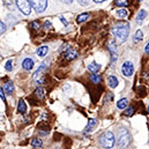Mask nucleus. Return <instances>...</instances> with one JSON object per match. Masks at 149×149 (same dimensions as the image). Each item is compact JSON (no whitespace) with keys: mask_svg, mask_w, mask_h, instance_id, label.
<instances>
[{"mask_svg":"<svg viewBox=\"0 0 149 149\" xmlns=\"http://www.w3.org/2000/svg\"><path fill=\"white\" fill-rule=\"evenodd\" d=\"M112 34L119 40V43H124L130 34V23L128 22H119L112 28Z\"/></svg>","mask_w":149,"mask_h":149,"instance_id":"f257e3e1","label":"nucleus"},{"mask_svg":"<svg viewBox=\"0 0 149 149\" xmlns=\"http://www.w3.org/2000/svg\"><path fill=\"white\" fill-rule=\"evenodd\" d=\"M101 145L103 148H112L114 145V135L112 132H105L101 136Z\"/></svg>","mask_w":149,"mask_h":149,"instance_id":"f03ea898","label":"nucleus"},{"mask_svg":"<svg viewBox=\"0 0 149 149\" xmlns=\"http://www.w3.org/2000/svg\"><path fill=\"white\" fill-rule=\"evenodd\" d=\"M130 141H131V136H130V134L127 133V131H126V130H121V131L119 132L118 146H119L120 148H126V147L128 146Z\"/></svg>","mask_w":149,"mask_h":149,"instance_id":"7ed1b4c3","label":"nucleus"},{"mask_svg":"<svg viewBox=\"0 0 149 149\" xmlns=\"http://www.w3.org/2000/svg\"><path fill=\"white\" fill-rule=\"evenodd\" d=\"M16 6L24 15H29L31 12L30 0H16Z\"/></svg>","mask_w":149,"mask_h":149,"instance_id":"20e7f679","label":"nucleus"},{"mask_svg":"<svg viewBox=\"0 0 149 149\" xmlns=\"http://www.w3.org/2000/svg\"><path fill=\"white\" fill-rule=\"evenodd\" d=\"M30 5L37 13H43L46 9L47 0H30Z\"/></svg>","mask_w":149,"mask_h":149,"instance_id":"39448f33","label":"nucleus"},{"mask_svg":"<svg viewBox=\"0 0 149 149\" xmlns=\"http://www.w3.org/2000/svg\"><path fill=\"white\" fill-rule=\"evenodd\" d=\"M46 68V66H45V63L38 68L37 71H36V73L34 74V80H35V83L36 84H42V83H44V79H43V72H44V70Z\"/></svg>","mask_w":149,"mask_h":149,"instance_id":"423d86ee","label":"nucleus"},{"mask_svg":"<svg viewBox=\"0 0 149 149\" xmlns=\"http://www.w3.org/2000/svg\"><path fill=\"white\" fill-rule=\"evenodd\" d=\"M134 72V67H133V64L131 61H125L123 64V67H121V73L125 75V76H131Z\"/></svg>","mask_w":149,"mask_h":149,"instance_id":"0eeeda50","label":"nucleus"},{"mask_svg":"<svg viewBox=\"0 0 149 149\" xmlns=\"http://www.w3.org/2000/svg\"><path fill=\"white\" fill-rule=\"evenodd\" d=\"M64 57H65V59L66 60H73V59H75L76 57H77V53H76V51L75 50H73V49H68L65 53H64Z\"/></svg>","mask_w":149,"mask_h":149,"instance_id":"6e6552de","label":"nucleus"},{"mask_svg":"<svg viewBox=\"0 0 149 149\" xmlns=\"http://www.w3.org/2000/svg\"><path fill=\"white\" fill-rule=\"evenodd\" d=\"M22 66H23V68H24V70L30 71V70L34 67V60H33V59H30V58H27V59H24V60H23Z\"/></svg>","mask_w":149,"mask_h":149,"instance_id":"1a4fd4ad","label":"nucleus"},{"mask_svg":"<svg viewBox=\"0 0 149 149\" xmlns=\"http://www.w3.org/2000/svg\"><path fill=\"white\" fill-rule=\"evenodd\" d=\"M3 90H5V93H6V94L12 95V94H13V91H14V84H13V82L7 81V82L5 83V86H3Z\"/></svg>","mask_w":149,"mask_h":149,"instance_id":"9d476101","label":"nucleus"},{"mask_svg":"<svg viewBox=\"0 0 149 149\" xmlns=\"http://www.w3.org/2000/svg\"><path fill=\"white\" fill-rule=\"evenodd\" d=\"M109 49L111 50V53H112V63H114L116 59H117V49H116V45H114V42H113V40L110 42Z\"/></svg>","mask_w":149,"mask_h":149,"instance_id":"9b49d317","label":"nucleus"},{"mask_svg":"<svg viewBox=\"0 0 149 149\" xmlns=\"http://www.w3.org/2000/svg\"><path fill=\"white\" fill-rule=\"evenodd\" d=\"M88 70H89L91 73H97V72L101 70V65H100V64H96V63L94 61V63H91V64L88 65Z\"/></svg>","mask_w":149,"mask_h":149,"instance_id":"f8f14e48","label":"nucleus"},{"mask_svg":"<svg viewBox=\"0 0 149 149\" xmlns=\"http://www.w3.org/2000/svg\"><path fill=\"white\" fill-rule=\"evenodd\" d=\"M146 17H147V12H146L145 9H141V10L139 12L138 16H136V22H138V23H142V21H143Z\"/></svg>","mask_w":149,"mask_h":149,"instance_id":"ddd939ff","label":"nucleus"},{"mask_svg":"<svg viewBox=\"0 0 149 149\" xmlns=\"http://www.w3.org/2000/svg\"><path fill=\"white\" fill-rule=\"evenodd\" d=\"M96 125H97V120L96 119H90L88 125H87V127H86V130H84V132H90L91 130H94V127Z\"/></svg>","mask_w":149,"mask_h":149,"instance_id":"4468645a","label":"nucleus"},{"mask_svg":"<svg viewBox=\"0 0 149 149\" xmlns=\"http://www.w3.org/2000/svg\"><path fill=\"white\" fill-rule=\"evenodd\" d=\"M108 84L110 86V88H116L118 86V79L114 76H109L108 77Z\"/></svg>","mask_w":149,"mask_h":149,"instance_id":"2eb2a0df","label":"nucleus"},{"mask_svg":"<svg viewBox=\"0 0 149 149\" xmlns=\"http://www.w3.org/2000/svg\"><path fill=\"white\" fill-rule=\"evenodd\" d=\"M17 110H19L20 113H26V112H27V105H26V103H24L23 100H20V101H19Z\"/></svg>","mask_w":149,"mask_h":149,"instance_id":"dca6fc26","label":"nucleus"},{"mask_svg":"<svg viewBox=\"0 0 149 149\" xmlns=\"http://www.w3.org/2000/svg\"><path fill=\"white\" fill-rule=\"evenodd\" d=\"M142 38H143V34H142V31H141V30H136V33L134 34V37H133L134 43L141 42V40H142Z\"/></svg>","mask_w":149,"mask_h":149,"instance_id":"f3484780","label":"nucleus"},{"mask_svg":"<svg viewBox=\"0 0 149 149\" xmlns=\"http://www.w3.org/2000/svg\"><path fill=\"white\" fill-rule=\"evenodd\" d=\"M127 104H128V101H127L126 98H121L120 101H118L117 108H118V109H125V108L127 107Z\"/></svg>","mask_w":149,"mask_h":149,"instance_id":"a211bd4d","label":"nucleus"},{"mask_svg":"<svg viewBox=\"0 0 149 149\" xmlns=\"http://www.w3.org/2000/svg\"><path fill=\"white\" fill-rule=\"evenodd\" d=\"M47 51H49V47L47 46H40L37 50V54L39 57H45L46 53H47Z\"/></svg>","mask_w":149,"mask_h":149,"instance_id":"6ab92c4d","label":"nucleus"},{"mask_svg":"<svg viewBox=\"0 0 149 149\" xmlns=\"http://www.w3.org/2000/svg\"><path fill=\"white\" fill-rule=\"evenodd\" d=\"M88 17H89V14H88V13H84V14L79 15V16H77V19H76V21H77L79 23H82V22L87 21V20H88Z\"/></svg>","mask_w":149,"mask_h":149,"instance_id":"aec40b11","label":"nucleus"},{"mask_svg":"<svg viewBox=\"0 0 149 149\" xmlns=\"http://www.w3.org/2000/svg\"><path fill=\"white\" fill-rule=\"evenodd\" d=\"M90 79H91V81H93L95 84H97V83H100V82L102 81V77H101L100 75H97L96 73H93L91 76H90Z\"/></svg>","mask_w":149,"mask_h":149,"instance_id":"412c9836","label":"nucleus"},{"mask_svg":"<svg viewBox=\"0 0 149 149\" xmlns=\"http://www.w3.org/2000/svg\"><path fill=\"white\" fill-rule=\"evenodd\" d=\"M114 3L119 7H126L128 6V0H114Z\"/></svg>","mask_w":149,"mask_h":149,"instance_id":"4be33fe9","label":"nucleus"},{"mask_svg":"<svg viewBox=\"0 0 149 149\" xmlns=\"http://www.w3.org/2000/svg\"><path fill=\"white\" fill-rule=\"evenodd\" d=\"M42 140H39V139H34L33 141H31V146L34 147V148H40L42 147Z\"/></svg>","mask_w":149,"mask_h":149,"instance_id":"5701e85b","label":"nucleus"},{"mask_svg":"<svg viewBox=\"0 0 149 149\" xmlns=\"http://www.w3.org/2000/svg\"><path fill=\"white\" fill-rule=\"evenodd\" d=\"M36 95H37L39 98H43L44 97V95H45V91H44V89L42 88V87H39L36 89Z\"/></svg>","mask_w":149,"mask_h":149,"instance_id":"b1692460","label":"nucleus"},{"mask_svg":"<svg viewBox=\"0 0 149 149\" xmlns=\"http://www.w3.org/2000/svg\"><path fill=\"white\" fill-rule=\"evenodd\" d=\"M117 15H118L119 17H125V16L127 15V12H126L125 9H120V10L117 12Z\"/></svg>","mask_w":149,"mask_h":149,"instance_id":"393cba45","label":"nucleus"},{"mask_svg":"<svg viewBox=\"0 0 149 149\" xmlns=\"http://www.w3.org/2000/svg\"><path fill=\"white\" fill-rule=\"evenodd\" d=\"M133 113H134V109L131 107V108H128V109L125 111V116H128V117H131V116H133Z\"/></svg>","mask_w":149,"mask_h":149,"instance_id":"a878e982","label":"nucleus"},{"mask_svg":"<svg viewBox=\"0 0 149 149\" xmlns=\"http://www.w3.org/2000/svg\"><path fill=\"white\" fill-rule=\"evenodd\" d=\"M5 68H6V71H8V72H9V71H12V68H13V67H12V60H8V61L6 63Z\"/></svg>","mask_w":149,"mask_h":149,"instance_id":"bb28decb","label":"nucleus"},{"mask_svg":"<svg viewBox=\"0 0 149 149\" xmlns=\"http://www.w3.org/2000/svg\"><path fill=\"white\" fill-rule=\"evenodd\" d=\"M77 1H79V3L82 5V6H87V5H89V0H77Z\"/></svg>","mask_w":149,"mask_h":149,"instance_id":"cd10ccee","label":"nucleus"},{"mask_svg":"<svg viewBox=\"0 0 149 149\" xmlns=\"http://www.w3.org/2000/svg\"><path fill=\"white\" fill-rule=\"evenodd\" d=\"M0 97H1V100H2L3 102L6 101V97H5V94H3V90H2L1 88H0Z\"/></svg>","mask_w":149,"mask_h":149,"instance_id":"c85d7f7f","label":"nucleus"},{"mask_svg":"<svg viewBox=\"0 0 149 149\" xmlns=\"http://www.w3.org/2000/svg\"><path fill=\"white\" fill-rule=\"evenodd\" d=\"M31 27H33L34 29H38V28H39V23H38V22H33V23H31Z\"/></svg>","mask_w":149,"mask_h":149,"instance_id":"c756f323","label":"nucleus"},{"mask_svg":"<svg viewBox=\"0 0 149 149\" xmlns=\"http://www.w3.org/2000/svg\"><path fill=\"white\" fill-rule=\"evenodd\" d=\"M3 31H5V26H3V24L1 23V21H0V34L3 33Z\"/></svg>","mask_w":149,"mask_h":149,"instance_id":"7c9ffc66","label":"nucleus"},{"mask_svg":"<svg viewBox=\"0 0 149 149\" xmlns=\"http://www.w3.org/2000/svg\"><path fill=\"white\" fill-rule=\"evenodd\" d=\"M44 26H45V27H46L47 29H50V28H51V23H50L49 21H45V23H44Z\"/></svg>","mask_w":149,"mask_h":149,"instance_id":"2f4dec72","label":"nucleus"},{"mask_svg":"<svg viewBox=\"0 0 149 149\" xmlns=\"http://www.w3.org/2000/svg\"><path fill=\"white\" fill-rule=\"evenodd\" d=\"M60 20H61V22H63V23H65V26H67V24H68V22H67L63 16H60Z\"/></svg>","mask_w":149,"mask_h":149,"instance_id":"473e14b6","label":"nucleus"},{"mask_svg":"<svg viewBox=\"0 0 149 149\" xmlns=\"http://www.w3.org/2000/svg\"><path fill=\"white\" fill-rule=\"evenodd\" d=\"M64 3H72L73 2V0H61Z\"/></svg>","mask_w":149,"mask_h":149,"instance_id":"72a5a7b5","label":"nucleus"},{"mask_svg":"<svg viewBox=\"0 0 149 149\" xmlns=\"http://www.w3.org/2000/svg\"><path fill=\"white\" fill-rule=\"evenodd\" d=\"M145 52H146V53H148L149 52V44H147V45L145 46Z\"/></svg>","mask_w":149,"mask_h":149,"instance_id":"f704fd0d","label":"nucleus"},{"mask_svg":"<svg viewBox=\"0 0 149 149\" xmlns=\"http://www.w3.org/2000/svg\"><path fill=\"white\" fill-rule=\"evenodd\" d=\"M95 2H103V1H105V0H94Z\"/></svg>","mask_w":149,"mask_h":149,"instance_id":"c9c22d12","label":"nucleus"},{"mask_svg":"<svg viewBox=\"0 0 149 149\" xmlns=\"http://www.w3.org/2000/svg\"><path fill=\"white\" fill-rule=\"evenodd\" d=\"M139 1H141V0H139Z\"/></svg>","mask_w":149,"mask_h":149,"instance_id":"e433bc0d","label":"nucleus"}]
</instances>
